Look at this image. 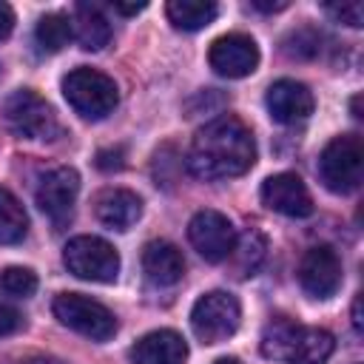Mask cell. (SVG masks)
<instances>
[{
    "instance_id": "obj_2",
    "label": "cell",
    "mask_w": 364,
    "mask_h": 364,
    "mask_svg": "<svg viewBox=\"0 0 364 364\" xmlns=\"http://www.w3.org/2000/svg\"><path fill=\"white\" fill-rule=\"evenodd\" d=\"M63 97L82 119H105L119 102L117 82L88 65H80L63 77Z\"/></svg>"
},
{
    "instance_id": "obj_3",
    "label": "cell",
    "mask_w": 364,
    "mask_h": 364,
    "mask_svg": "<svg viewBox=\"0 0 364 364\" xmlns=\"http://www.w3.org/2000/svg\"><path fill=\"white\" fill-rule=\"evenodd\" d=\"M361 168H364V145L358 134H344L330 139L318 156V176L324 188L333 193H353L361 185Z\"/></svg>"
},
{
    "instance_id": "obj_25",
    "label": "cell",
    "mask_w": 364,
    "mask_h": 364,
    "mask_svg": "<svg viewBox=\"0 0 364 364\" xmlns=\"http://www.w3.org/2000/svg\"><path fill=\"white\" fill-rule=\"evenodd\" d=\"M284 51H287L290 57H299V60L316 57V51H318V34L310 31V28H299V31H293V34L284 40Z\"/></svg>"
},
{
    "instance_id": "obj_27",
    "label": "cell",
    "mask_w": 364,
    "mask_h": 364,
    "mask_svg": "<svg viewBox=\"0 0 364 364\" xmlns=\"http://www.w3.org/2000/svg\"><path fill=\"white\" fill-rule=\"evenodd\" d=\"M125 165V151L122 148H102L97 151V168L100 171H119Z\"/></svg>"
},
{
    "instance_id": "obj_1",
    "label": "cell",
    "mask_w": 364,
    "mask_h": 364,
    "mask_svg": "<svg viewBox=\"0 0 364 364\" xmlns=\"http://www.w3.org/2000/svg\"><path fill=\"white\" fill-rule=\"evenodd\" d=\"M253 162H256L253 134L233 114H222L205 122L188 148V171L208 182L242 176L245 171H250Z\"/></svg>"
},
{
    "instance_id": "obj_13",
    "label": "cell",
    "mask_w": 364,
    "mask_h": 364,
    "mask_svg": "<svg viewBox=\"0 0 364 364\" xmlns=\"http://www.w3.org/2000/svg\"><path fill=\"white\" fill-rule=\"evenodd\" d=\"M264 105L270 111V117L282 125H296L301 119H307L313 114V94L304 82L299 80H276L267 94H264Z\"/></svg>"
},
{
    "instance_id": "obj_6",
    "label": "cell",
    "mask_w": 364,
    "mask_h": 364,
    "mask_svg": "<svg viewBox=\"0 0 364 364\" xmlns=\"http://www.w3.org/2000/svg\"><path fill=\"white\" fill-rule=\"evenodd\" d=\"M51 310L60 318V324H65L68 330H74L91 341H108L117 333L114 313L105 304H100L82 293H60L54 299Z\"/></svg>"
},
{
    "instance_id": "obj_31",
    "label": "cell",
    "mask_w": 364,
    "mask_h": 364,
    "mask_svg": "<svg viewBox=\"0 0 364 364\" xmlns=\"http://www.w3.org/2000/svg\"><path fill=\"white\" fill-rule=\"evenodd\" d=\"M148 3H114V11H119V14H136V11H142Z\"/></svg>"
},
{
    "instance_id": "obj_12",
    "label": "cell",
    "mask_w": 364,
    "mask_h": 364,
    "mask_svg": "<svg viewBox=\"0 0 364 364\" xmlns=\"http://www.w3.org/2000/svg\"><path fill=\"white\" fill-rule=\"evenodd\" d=\"M299 282L307 296L330 299L341 284V262H338L336 250L327 245L310 247L299 262Z\"/></svg>"
},
{
    "instance_id": "obj_11",
    "label": "cell",
    "mask_w": 364,
    "mask_h": 364,
    "mask_svg": "<svg viewBox=\"0 0 364 364\" xmlns=\"http://www.w3.org/2000/svg\"><path fill=\"white\" fill-rule=\"evenodd\" d=\"M262 202L264 208L282 213V216H290V219H304L313 213V199H310V191L307 185L301 182V176L284 171V173H273L262 182Z\"/></svg>"
},
{
    "instance_id": "obj_5",
    "label": "cell",
    "mask_w": 364,
    "mask_h": 364,
    "mask_svg": "<svg viewBox=\"0 0 364 364\" xmlns=\"http://www.w3.org/2000/svg\"><path fill=\"white\" fill-rule=\"evenodd\" d=\"M63 264L77 279L108 284L119 273V253L100 236H74L63 247Z\"/></svg>"
},
{
    "instance_id": "obj_21",
    "label": "cell",
    "mask_w": 364,
    "mask_h": 364,
    "mask_svg": "<svg viewBox=\"0 0 364 364\" xmlns=\"http://www.w3.org/2000/svg\"><path fill=\"white\" fill-rule=\"evenodd\" d=\"M26 230H28V216H26L20 199L11 191L0 188V245L23 242Z\"/></svg>"
},
{
    "instance_id": "obj_8",
    "label": "cell",
    "mask_w": 364,
    "mask_h": 364,
    "mask_svg": "<svg viewBox=\"0 0 364 364\" xmlns=\"http://www.w3.org/2000/svg\"><path fill=\"white\" fill-rule=\"evenodd\" d=\"M77 193H80V176H77V171L68 168V165H60V168H51V171L43 173V179L37 182L34 199H37V208L57 228H63V225L71 222Z\"/></svg>"
},
{
    "instance_id": "obj_34",
    "label": "cell",
    "mask_w": 364,
    "mask_h": 364,
    "mask_svg": "<svg viewBox=\"0 0 364 364\" xmlns=\"http://www.w3.org/2000/svg\"><path fill=\"white\" fill-rule=\"evenodd\" d=\"M213 364H242L239 358H233V355H225V358H216Z\"/></svg>"
},
{
    "instance_id": "obj_32",
    "label": "cell",
    "mask_w": 364,
    "mask_h": 364,
    "mask_svg": "<svg viewBox=\"0 0 364 364\" xmlns=\"http://www.w3.org/2000/svg\"><path fill=\"white\" fill-rule=\"evenodd\" d=\"M353 327L355 330L364 327V318H361V296H355V301H353Z\"/></svg>"
},
{
    "instance_id": "obj_26",
    "label": "cell",
    "mask_w": 364,
    "mask_h": 364,
    "mask_svg": "<svg viewBox=\"0 0 364 364\" xmlns=\"http://www.w3.org/2000/svg\"><path fill=\"white\" fill-rule=\"evenodd\" d=\"M324 11L336 20V23H344L350 28H358L364 23V9L358 0H341V3H327Z\"/></svg>"
},
{
    "instance_id": "obj_16",
    "label": "cell",
    "mask_w": 364,
    "mask_h": 364,
    "mask_svg": "<svg viewBox=\"0 0 364 364\" xmlns=\"http://www.w3.org/2000/svg\"><path fill=\"white\" fill-rule=\"evenodd\" d=\"M142 270H145L148 282L168 287V284H176L182 279L185 259H182L176 245H171L165 239H154L142 247Z\"/></svg>"
},
{
    "instance_id": "obj_15",
    "label": "cell",
    "mask_w": 364,
    "mask_h": 364,
    "mask_svg": "<svg viewBox=\"0 0 364 364\" xmlns=\"http://www.w3.org/2000/svg\"><path fill=\"white\" fill-rule=\"evenodd\" d=\"M94 213L105 228L128 230L142 216V199L128 188H105L94 202Z\"/></svg>"
},
{
    "instance_id": "obj_33",
    "label": "cell",
    "mask_w": 364,
    "mask_h": 364,
    "mask_svg": "<svg viewBox=\"0 0 364 364\" xmlns=\"http://www.w3.org/2000/svg\"><path fill=\"white\" fill-rule=\"evenodd\" d=\"M353 117L361 119V97H353Z\"/></svg>"
},
{
    "instance_id": "obj_30",
    "label": "cell",
    "mask_w": 364,
    "mask_h": 364,
    "mask_svg": "<svg viewBox=\"0 0 364 364\" xmlns=\"http://www.w3.org/2000/svg\"><path fill=\"white\" fill-rule=\"evenodd\" d=\"M253 9H259V11H282V9H287V0H253L250 3Z\"/></svg>"
},
{
    "instance_id": "obj_18",
    "label": "cell",
    "mask_w": 364,
    "mask_h": 364,
    "mask_svg": "<svg viewBox=\"0 0 364 364\" xmlns=\"http://www.w3.org/2000/svg\"><path fill=\"white\" fill-rule=\"evenodd\" d=\"M301 330L304 327H299L293 318L273 316L262 330V344H259L262 355L264 358H276V361H287L293 347H296V341H299V336H301Z\"/></svg>"
},
{
    "instance_id": "obj_28",
    "label": "cell",
    "mask_w": 364,
    "mask_h": 364,
    "mask_svg": "<svg viewBox=\"0 0 364 364\" xmlns=\"http://www.w3.org/2000/svg\"><path fill=\"white\" fill-rule=\"evenodd\" d=\"M23 327V318H20V313L11 307V304H3L0 301V338L3 336H11V333H17Z\"/></svg>"
},
{
    "instance_id": "obj_24",
    "label": "cell",
    "mask_w": 364,
    "mask_h": 364,
    "mask_svg": "<svg viewBox=\"0 0 364 364\" xmlns=\"http://www.w3.org/2000/svg\"><path fill=\"white\" fill-rule=\"evenodd\" d=\"M0 290L6 296H14V299H28L37 290V276L28 267L11 264V267L0 270Z\"/></svg>"
},
{
    "instance_id": "obj_7",
    "label": "cell",
    "mask_w": 364,
    "mask_h": 364,
    "mask_svg": "<svg viewBox=\"0 0 364 364\" xmlns=\"http://www.w3.org/2000/svg\"><path fill=\"white\" fill-rule=\"evenodd\" d=\"M3 117H6L9 128L26 139H54L60 134V125H57L51 105L40 94H34L31 88L11 91L6 105H3Z\"/></svg>"
},
{
    "instance_id": "obj_17",
    "label": "cell",
    "mask_w": 364,
    "mask_h": 364,
    "mask_svg": "<svg viewBox=\"0 0 364 364\" xmlns=\"http://www.w3.org/2000/svg\"><path fill=\"white\" fill-rule=\"evenodd\" d=\"M71 28H74V34H77V40L85 51H100L111 40V23L102 14V9L94 6V3H77L74 6Z\"/></svg>"
},
{
    "instance_id": "obj_10",
    "label": "cell",
    "mask_w": 364,
    "mask_h": 364,
    "mask_svg": "<svg viewBox=\"0 0 364 364\" xmlns=\"http://www.w3.org/2000/svg\"><path fill=\"white\" fill-rule=\"evenodd\" d=\"M208 63L210 68L219 74V77H228V80H239V77H247L256 71L259 65V48L253 43V37L247 34H222L210 43V51H208Z\"/></svg>"
},
{
    "instance_id": "obj_4",
    "label": "cell",
    "mask_w": 364,
    "mask_h": 364,
    "mask_svg": "<svg viewBox=\"0 0 364 364\" xmlns=\"http://www.w3.org/2000/svg\"><path fill=\"white\" fill-rule=\"evenodd\" d=\"M242 307L239 299L228 290H210L196 299L191 307V327L202 344H219L230 338L239 327Z\"/></svg>"
},
{
    "instance_id": "obj_9",
    "label": "cell",
    "mask_w": 364,
    "mask_h": 364,
    "mask_svg": "<svg viewBox=\"0 0 364 364\" xmlns=\"http://www.w3.org/2000/svg\"><path fill=\"white\" fill-rule=\"evenodd\" d=\"M188 239L193 245V250L205 259V262H225L233 250L236 242V230L230 225V219L219 210H199L193 213V219L188 222Z\"/></svg>"
},
{
    "instance_id": "obj_20",
    "label": "cell",
    "mask_w": 364,
    "mask_h": 364,
    "mask_svg": "<svg viewBox=\"0 0 364 364\" xmlns=\"http://www.w3.org/2000/svg\"><path fill=\"white\" fill-rule=\"evenodd\" d=\"M333 347H336V338L327 330L310 327V330H301L287 361L290 364H327L333 355Z\"/></svg>"
},
{
    "instance_id": "obj_14",
    "label": "cell",
    "mask_w": 364,
    "mask_h": 364,
    "mask_svg": "<svg viewBox=\"0 0 364 364\" xmlns=\"http://www.w3.org/2000/svg\"><path fill=\"white\" fill-rule=\"evenodd\" d=\"M188 344L176 330H151L131 347L134 364H182Z\"/></svg>"
},
{
    "instance_id": "obj_19",
    "label": "cell",
    "mask_w": 364,
    "mask_h": 364,
    "mask_svg": "<svg viewBox=\"0 0 364 364\" xmlns=\"http://www.w3.org/2000/svg\"><path fill=\"white\" fill-rule=\"evenodd\" d=\"M168 20L182 31H199L210 26L219 14V6L210 0H171L165 6Z\"/></svg>"
},
{
    "instance_id": "obj_29",
    "label": "cell",
    "mask_w": 364,
    "mask_h": 364,
    "mask_svg": "<svg viewBox=\"0 0 364 364\" xmlns=\"http://www.w3.org/2000/svg\"><path fill=\"white\" fill-rule=\"evenodd\" d=\"M14 28V11L9 3H0V40H6Z\"/></svg>"
},
{
    "instance_id": "obj_22",
    "label": "cell",
    "mask_w": 364,
    "mask_h": 364,
    "mask_svg": "<svg viewBox=\"0 0 364 364\" xmlns=\"http://www.w3.org/2000/svg\"><path fill=\"white\" fill-rule=\"evenodd\" d=\"M71 34H74L71 20H68L65 14H60V11L43 14V17L37 20V28H34L37 46H40L43 51H48V54H54V51L65 48V46H68V40H71Z\"/></svg>"
},
{
    "instance_id": "obj_23",
    "label": "cell",
    "mask_w": 364,
    "mask_h": 364,
    "mask_svg": "<svg viewBox=\"0 0 364 364\" xmlns=\"http://www.w3.org/2000/svg\"><path fill=\"white\" fill-rule=\"evenodd\" d=\"M264 250H267V242L259 230H245L239 236V242H233V264H236V273L239 276H250L259 262L264 259Z\"/></svg>"
}]
</instances>
